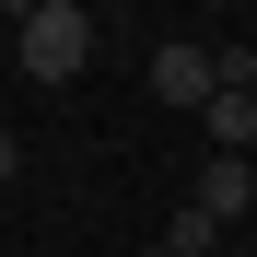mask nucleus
<instances>
[{
    "instance_id": "5",
    "label": "nucleus",
    "mask_w": 257,
    "mask_h": 257,
    "mask_svg": "<svg viewBox=\"0 0 257 257\" xmlns=\"http://www.w3.org/2000/svg\"><path fill=\"white\" fill-rule=\"evenodd\" d=\"M210 245H222V234H210L199 210H176V222H164V257H210Z\"/></svg>"
},
{
    "instance_id": "7",
    "label": "nucleus",
    "mask_w": 257,
    "mask_h": 257,
    "mask_svg": "<svg viewBox=\"0 0 257 257\" xmlns=\"http://www.w3.org/2000/svg\"><path fill=\"white\" fill-rule=\"evenodd\" d=\"M141 257H164V245H141Z\"/></svg>"
},
{
    "instance_id": "1",
    "label": "nucleus",
    "mask_w": 257,
    "mask_h": 257,
    "mask_svg": "<svg viewBox=\"0 0 257 257\" xmlns=\"http://www.w3.org/2000/svg\"><path fill=\"white\" fill-rule=\"evenodd\" d=\"M12 47H24L35 82H70L94 59V12H82V0H35V12H12Z\"/></svg>"
},
{
    "instance_id": "4",
    "label": "nucleus",
    "mask_w": 257,
    "mask_h": 257,
    "mask_svg": "<svg viewBox=\"0 0 257 257\" xmlns=\"http://www.w3.org/2000/svg\"><path fill=\"white\" fill-rule=\"evenodd\" d=\"M199 128H210V152H245V164H257V94H210Z\"/></svg>"
},
{
    "instance_id": "2",
    "label": "nucleus",
    "mask_w": 257,
    "mask_h": 257,
    "mask_svg": "<svg viewBox=\"0 0 257 257\" xmlns=\"http://www.w3.org/2000/svg\"><path fill=\"white\" fill-rule=\"evenodd\" d=\"M152 94L199 117L210 94H222V59H210V47H187V35H164V47H152Z\"/></svg>"
},
{
    "instance_id": "3",
    "label": "nucleus",
    "mask_w": 257,
    "mask_h": 257,
    "mask_svg": "<svg viewBox=\"0 0 257 257\" xmlns=\"http://www.w3.org/2000/svg\"><path fill=\"white\" fill-rule=\"evenodd\" d=\"M187 210H199L210 234H222V222H245V210H257V164H245V152H210V164H199V199H187Z\"/></svg>"
},
{
    "instance_id": "8",
    "label": "nucleus",
    "mask_w": 257,
    "mask_h": 257,
    "mask_svg": "<svg viewBox=\"0 0 257 257\" xmlns=\"http://www.w3.org/2000/svg\"><path fill=\"white\" fill-rule=\"evenodd\" d=\"M245 47H257V35H245Z\"/></svg>"
},
{
    "instance_id": "6",
    "label": "nucleus",
    "mask_w": 257,
    "mask_h": 257,
    "mask_svg": "<svg viewBox=\"0 0 257 257\" xmlns=\"http://www.w3.org/2000/svg\"><path fill=\"white\" fill-rule=\"evenodd\" d=\"M12 176H24V141H12V128H0V187H12Z\"/></svg>"
}]
</instances>
